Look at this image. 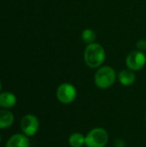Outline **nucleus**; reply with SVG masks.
I'll use <instances>...</instances> for the list:
<instances>
[{
    "instance_id": "1",
    "label": "nucleus",
    "mask_w": 146,
    "mask_h": 147,
    "mask_svg": "<svg viewBox=\"0 0 146 147\" xmlns=\"http://www.w3.org/2000/svg\"><path fill=\"white\" fill-rule=\"evenodd\" d=\"M85 64L90 68H97L102 65L106 58V53L102 45L92 43L86 47L84 50Z\"/></svg>"
},
{
    "instance_id": "2",
    "label": "nucleus",
    "mask_w": 146,
    "mask_h": 147,
    "mask_svg": "<svg viewBox=\"0 0 146 147\" xmlns=\"http://www.w3.org/2000/svg\"><path fill=\"white\" fill-rule=\"evenodd\" d=\"M116 72L114 68L110 66H102L97 70L95 74V84L96 85L102 90L108 89L111 87L116 80Z\"/></svg>"
},
{
    "instance_id": "3",
    "label": "nucleus",
    "mask_w": 146,
    "mask_h": 147,
    "mask_svg": "<svg viewBox=\"0 0 146 147\" xmlns=\"http://www.w3.org/2000/svg\"><path fill=\"white\" fill-rule=\"evenodd\" d=\"M108 132L101 127L92 129L85 137V145L87 147H104L108 142Z\"/></svg>"
},
{
    "instance_id": "4",
    "label": "nucleus",
    "mask_w": 146,
    "mask_h": 147,
    "mask_svg": "<svg viewBox=\"0 0 146 147\" xmlns=\"http://www.w3.org/2000/svg\"><path fill=\"white\" fill-rule=\"evenodd\" d=\"M56 96L60 102L64 104H69L76 99L77 90L71 84L64 83L58 87Z\"/></svg>"
},
{
    "instance_id": "5",
    "label": "nucleus",
    "mask_w": 146,
    "mask_h": 147,
    "mask_svg": "<svg viewBox=\"0 0 146 147\" xmlns=\"http://www.w3.org/2000/svg\"><path fill=\"white\" fill-rule=\"evenodd\" d=\"M126 63L128 69L133 71H139L145 65V55L141 51H133L127 55Z\"/></svg>"
},
{
    "instance_id": "6",
    "label": "nucleus",
    "mask_w": 146,
    "mask_h": 147,
    "mask_svg": "<svg viewBox=\"0 0 146 147\" xmlns=\"http://www.w3.org/2000/svg\"><path fill=\"white\" fill-rule=\"evenodd\" d=\"M21 128L26 136H34L39 129V121L33 115H27L21 121Z\"/></svg>"
},
{
    "instance_id": "7",
    "label": "nucleus",
    "mask_w": 146,
    "mask_h": 147,
    "mask_svg": "<svg viewBox=\"0 0 146 147\" xmlns=\"http://www.w3.org/2000/svg\"><path fill=\"white\" fill-rule=\"evenodd\" d=\"M29 140L26 135L15 134L8 140L6 147H29Z\"/></svg>"
},
{
    "instance_id": "8",
    "label": "nucleus",
    "mask_w": 146,
    "mask_h": 147,
    "mask_svg": "<svg viewBox=\"0 0 146 147\" xmlns=\"http://www.w3.org/2000/svg\"><path fill=\"white\" fill-rule=\"evenodd\" d=\"M118 79L122 85L129 86V85H132L135 82L136 77H135L133 71H132L130 69L129 70H122L119 72Z\"/></svg>"
},
{
    "instance_id": "9",
    "label": "nucleus",
    "mask_w": 146,
    "mask_h": 147,
    "mask_svg": "<svg viewBox=\"0 0 146 147\" xmlns=\"http://www.w3.org/2000/svg\"><path fill=\"white\" fill-rule=\"evenodd\" d=\"M16 102L15 96L10 92H3L0 94V107L4 109L12 108Z\"/></svg>"
},
{
    "instance_id": "10",
    "label": "nucleus",
    "mask_w": 146,
    "mask_h": 147,
    "mask_svg": "<svg viewBox=\"0 0 146 147\" xmlns=\"http://www.w3.org/2000/svg\"><path fill=\"white\" fill-rule=\"evenodd\" d=\"M14 122L13 115L8 110H0V128H8Z\"/></svg>"
},
{
    "instance_id": "11",
    "label": "nucleus",
    "mask_w": 146,
    "mask_h": 147,
    "mask_svg": "<svg viewBox=\"0 0 146 147\" xmlns=\"http://www.w3.org/2000/svg\"><path fill=\"white\" fill-rule=\"evenodd\" d=\"M68 142L71 147H82L85 145V137L80 133H74L69 137Z\"/></svg>"
},
{
    "instance_id": "12",
    "label": "nucleus",
    "mask_w": 146,
    "mask_h": 147,
    "mask_svg": "<svg viewBox=\"0 0 146 147\" xmlns=\"http://www.w3.org/2000/svg\"><path fill=\"white\" fill-rule=\"evenodd\" d=\"M82 40L84 43L89 45L95 43L96 40V34L91 28H86L82 33Z\"/></svg>"
},
{
    "instance_id": "13",
    "label": "nucleus",
    "mask_w": 146,
    "mask_h": 147,
    "mask_svg": "<svg viewBox=\"0 0 146 147\" xmlns=\"http://www.w3.org/2000/svg\"><path fill=\"white\" fill-rule=\"evenodd\" d=\"M136 47L139 49V51H145L146 50V40H139L136 43Z\"/></svg>"
},
{
    "instance_id": "14",
    "label": "nucleus",
    "mask_w": 146,
    "mask_h": 147,
    "mask_svg": "<svg viewBox=\"0 0 146 147\" xmlns=\"http://www.w3.org/2000/svg\"><path fill=\"white\" fill-rule=\"evenodd\" d=\"M114 146H115V147H125L126 146V144H125V141L123 140L118 139V140H115Z\"/></svg>"
},
{
    "instance_id": "15",
    "label": "nucleus",
    "mask_w": 146,
    "mask_h": 147,
    "mask_svg": "<svg viewBox=\"0 0 146 147\" xmlns=\"http://www.w3.org/2000/svg\"><path fill=\"white\" fill-rule=\"evenodd\" d=\"M0 90H1V84H0Z\"/></svg>"
},
{
    "instance_id": "16",
    "label": "nucleus",
    "mask_w": 146,
    "mask_h": 147,
    "mask_svg": "<svg viewBox=\"0 0 146 147\" xmlns=\"http://www.w3.org/2000/svg\"><path fill=\"white\" fill-rule=\"evenodd\" d=\"M0 141H1V136H0Z\"/></svg>"
},
{
    "instance_id": "17",
    "label": "nucleus",
    "mask_w": 146,
    "mask_h": 147,
    "mask_svg": "<svg viewBox=\"0 0 146 147\" xmlns=\"http://www.w3.org/2000/svg\"><path fill=\"white\" fill-rule=\"evenodd\" d=\"M145 120H146V115H145Z\"/></svg>"
}]
</instances>
